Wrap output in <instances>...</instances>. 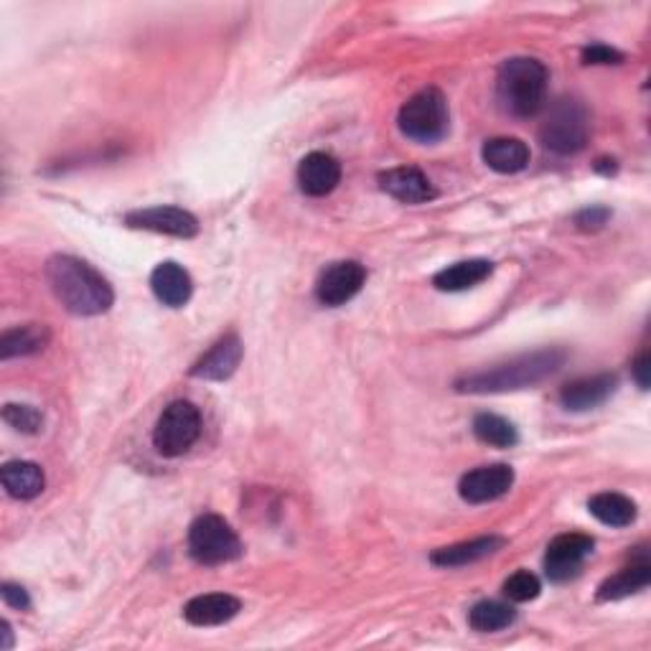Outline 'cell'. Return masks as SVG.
<instances>
[{
	"label": "cell",
	"mask_w": 651,
	"mask_h": 651,
	"mask_svg": "<svg viewBox=\"0 0 651 651\" xmlns=\"http://www.w3.org/2000/svg\"><path fill=\"white\" fill-rule=\"evenodd\" d=\"M201 435V412L199 407L189 400L170 402L153 428V445L166 459L184 455L189 448L199 441Z\"/></svg>",
	"instance_id": "obj_7"
},
{
	"label": "cell",
	"mask_w": 651,
	"mask_h": 651,
	"mask_svg": "<svg viewBox=\"0 0 651 651\" xmlns=\"http://www.w3.org/2000/svg\"><path fill=\"white\" fill-rule=\"evenodd\" d=\"M651 583V565L647 558L637 560V563L626 565L624 570H618L616 575H610L608 581L600 583L598 588V600H621L629 598L633 593L644 591Z\"/></svg>",
	"instance_id": "obj_22"
},
{
	"label": "cell",
	"mask_w": 651,
	"mask_h": 651,
	"mask_svg": "<svg viewBox=\"0 0 651 651\" xmlns=\"http://www.w3.org/2000/svg\"><path fill=\"white\" fill-rule=\"evenodd\" d=\"M482 156L496 174H519L529 163V148L519 137H492L486 141Z\"/></svg>",
	"instance_id": "obj_21"
},
{
	"label": "cell",
	"mask_w": 651,
	"mask_h": 651,
	"mask_svg": "<svg viewBox=\"0 0 651 651\" xmlns=\"http://www.w3.org/2000/svg\"><path fill=\"white\" fill-rule=\"evenodd\" d=\"M608 217H610V211L606 207H588V209L577 211V214H575V224L581 227V230H585V232L600 230V227H604L608 222Z\"/></svg>",
	"instance_id": "obj_29"
},
{
	"label": "cell",
	"mask_w": 651,
	"mask_h": 651,
	"mask_svg": "<svg viewBox=\"0 0 651 651\" xmlns=\"http://www.w3.org/2000/svg\"><path fill=\"white\" fill-rule=\"evenodd\" d=\"M46 280L59 304L75 316H100L110 311L115 293L112 285L85 260L54 255L46 263Z\"/></svg>",
	"instance_id": "obj_1"
},
{
	"label": "cell",
	"mask_w": 651,
	"mask_h": 651,
	"mask_svg": "<svg viewBox=\"0 0 651 651\" xmlns=\"http://www.w3.org/2000/svg\"><path fill=\"white\" fill-rule=\"evenodd\" d=\"M517 621V610L501 600H482L468 610V626L478 633H494L509 629Z\"/></svg>",
	"instance_id": "obj_25"
},
{
	"label": "cell",
	"mask_w": 651,
	"mask_h": 651,
	"mask_svg": "<svg viewBox=\"0 0 651 651\" xmlns=\"http://www.w3.org/2000/svg\"><path fill=\"white\" fill-rule=\"evenodd\" d=\"M591 133V120L588 110L583 108L577 100H558L552 104L548 118H544L540 128V141L548 151L558 153V156H570L585 148Z\"/></svg>",
	"instance_id": "obj_5"
},
{
	"label": "cell",
	"mask_w": 651,
	"mask_h": 651,
	"mask_svg": "<svg viewBox=\"0 0 651 651\" xmlns=\"http://www.w3.org/2000/svg\"><path fill=\"white\" fill-rule=\"evenodd\" d=\"M48 341H52V331L44 323H26L8 329L0 336V360H15V356H31L44 352Z\"/></svg>",
	"instance_id": "obj_20"
},
{
	"label": "cell",
	"mask_w": 651,
	"mask_h": 651,
	"mask_svg": "<svg viewBox=\"0 0 651 651\" xmlns=\"http://www.w3.org/2000/svg\"><path fill=\"white\" fill-rule=\"evenodd\" d=\"M125 224L133 230H148L178 240H191L199 234V219L181 207L135 209L125 217Z\"/></svg>",
	"instance_id": "obj_9"
},
{
	"label": "cell",
	"mask_w": 651,
	"mask_h": 651,
	"mask_svg": "<svg viewBox=\"0 0 651 651\" xmlns=\"http://www.w3.org/2000/svg\"><path fill=\"white\" fill-rule=\"evenodd\" d=\"M649 354L644 352L639 356L637 362H633V377H637V382H639V387L641 389H649Z\"/></svg>",
	"instance_id": "obj_32"
},
{
	"label": "cell",
	"mask_w": 651,
	"mask_h": 651,
	"mask_svg": "<svg viewBox=\"0 0 651 651\" xmlns=\"http://www.w3.org/2000/svg\"><path fill=\"white\" fill-rule=\"evenodd\" d=\"M548 67L527 56H515L499 67L496 95L501 108L515 118H534L548 102Z\"/></svg>",
	"instance_id": "obj_3"
},
{
	"label": "cell",
	"mask_w": 651,
	"mask_h": 651,
	"mask_svg": "<svg viewBox=\"0 0 651 651\" xmlns=\"http://www.w3.org/2000/svg\"><path fill=\"white\" fill-rule=\"evenodd\" d=\"M583 62L585 64H621L624 54L606 44H593L588 48H583Z\"/></svg>",
	"instance_id": "obj_30"
},
{
	"label": "cell",
	"mask_w": 651,
	"mask_h": 651,
	"mask_svg": "<svg viewBox=\"0 0 651 651\" xmlns=\"http://www.w3.org/2000/svg\"><path fill=\"white\" fill-rule=\"evenodd\" d=\"M379 186L382 191H387L389 197L402 203H426L438 197L430 178L415 166L385 170V174H379Z\"/></svg>",
	"instance_id": "obj_13"
},
{
	"label": "cell",
	"mask_w": 651,
	"mask_h": 651,
	"mask_svg": "<svg viewBox=\"0 0 651 651\" xmlns=\"http://www.w3.org/2000/svg\"><path fill=\"white\" fill-rule=\"evenodd\" d=\"M588 511L606 527L621 529L637 522V504L618 492H600L591 496Z\"/></svg>",
	"instance_id": "obj_23"
},
{
	"label": "cell",
	"mask_w": 651,
	"mask_h": 651,
	"mask_svg": "<svg viewBox=\"0 0 651 651\" xmlns=\"http://www.w3.org/2000/svg\"><path fill=\"white\" fill-rule=\"evenodd\" d=\"M3 420L13 430H19L23 435H36L41 426H44V415L31 405H5L3 407Z\"/></svg>",
	"instance_id": "obj_28"
},
{
	"label": "cell",
	"mask_w": 651,
	"mask_h": 651,
	"mask_svg": "<svg viewBox=\"0 0 651 651\" xmlns=\"http://www.w3.org/2000/svg\"><path fill=\"white\" fill-rule=\"evenodd\" d=\"M151 288L163 306L181 308L189 304L194 293V280L178 263H161L156 271L151 273Z\"/></svg>",
	"instance_id": "obj_18"
},
{
	"label": "cell",
	"mask_w": 651,
	"mask_h": 651,
	"mask_svg": "<svg viewBox=\"0 0 651 651\" xmlns=\"http://www.w3.org/2000/svg\"><path fill=\"white\" fill-rule=\"evenodd\" d=\"M494 265L488 260H466V263H455L451 267H445L433 278V285L443 293H459V290H468L474 285L484 283L488 275H492Z\"/></svg>",
	"instance_id": "obj_24"
},
{
	"label": "cell",
	"mask_w": 651,
	"mask_h": 651,
	"mask_svg": "<svg viewBox=\"0 0 651 651\" xmlns=\"http://www.w3.org/2000/svg\"><path fill=\"white\" fill-rule=\"evenodd\" d=\"M240 610H242L240 598L230 596V593H207V596L191 598L189 604L184 606V618L191 626L207 629V626L230 624Z\"/></svg>",
	"instance_id": "obj_16"
},
{
	"label": "cell",
	"mask_w": 651,
	"mask_h": 651,
	"mask_svg": "<svg viewBox=\"0 0 651 651\" xmlns=\"http://www.w3.org/2000/svg\"><path fill=\"white\" fill-rule=\"evenodd\" d=\"M507 540L499 534H488V537H476V540L468 542H459L451 544V548H441L430 555V563L438 567H463V565H474L478 560L492 558L499 552Z\"/></svg>",
	"instance_id": "obj_17"
},
{
	"label": "cell",
	"mask_w": 651,
	"mask_h": 651,
	"mask_svg": "<svg viewBox=\"0 0 651 651\" xmlns=\"http://www.w3.org/2000/svg\"><path fill=\"white\" fill-rule=\"evenodd\" d=\"M515 486V468L507 463L478 466L461 478L459 494L466 504H488L501 499Z\"/></svg>",
	"instance_id": "obj_11"
},
{
	"label": "cell",
	"mask_w": 651,
	"mask_h": 651,
	"mask_svg": "<svg viewBox=\"0 0 651 651\" xmlns=\"http://www.w3.org/2000/svg\"><path fill=\"white\" fill-rule=\"evenodd\" d=\"M397 125H400L402 135L415 143L430 145L443 141L448 125H451L445 95L438 87L420 89L400 108Z\"/></svg>",
	"instance_id": "obj_4"
},
{
	"label": "cell",
	"mask_w": 651,
	"mask_h": 651,
	"mask_svg": "<svg viewBox=\"0 0 651 651\" xmlns=\"http://www.w3.org/2000/svg\"><path fill=\"white\" fill-rule=\"evenodd\" d=\"M540 591H542L540 577L529 573V570H519V573L507 577V583H504V596H507L511 604H527V600H534L540 596Z\"/></svg>",
	"instance_id": "obj_27"
},
{
	"label": "cell",
	"mask_w": 651,
	"mask_h": 651,
	"mask_svg": "<svg viewBox=\"0 0 651 651\" xmlns=\"http://www.w3.org/2000/svg\"><path fill=\"white\" fill-rule=\"evenodd\" d=\"M364 265L356 260H341V263H333L321 273L319 283H316V298L323 306L339 308L349 304L364 288Z\"/></svg>",
	"instance_id": "obj_10"
},
{
	"label": "cell",
	"mask_w": 651,
	"mask_h": 651,
	"mask_svg": "<svg viewBox=\"0 0 651 651\" xmlns=\"http://www.w3.org/2000/svg\"><path fill=\"white\" fill-rule=\"evenodd\" d=\"M3 637H5V641H3V649L8 651L13 647V633H11V624L8 621H3Z\"/></svg>",
	"instance_id": "obj_33"
},
{
	"label": "cell",
	"mask_w": 651,
	"mask_h": 651,
	"mask_svg": "<svg viewBox=\"0 0 651 651\" xmlns=\"http://www.w3.org/2000/svg\"><path fill=\"white\" fill-rule=\"evenodd\" d=\"M567 354L563 349H540V352L522 354L517 360L496 364L492 369L466 374L455 379V389L466 395H499L515 393V389H527L544 382L552 374L560 372L565 364Z\"/></svg>",
	"instance_id": "obj_2"
},
{
	"label": "cell",
	"mask_w": 651,
	"mask_h": 651,
	"mask_svg": "<svg viewBox=\"0 0 651 651\" xmlns=\"http://www.w3.org/2000/svg\"><path fill=\"white\" fill-rule=\"evenodd\" d=\"M618 377L616 374H596V377H583L575 382H567V385L560 389V402H563L565 410L573 412H585L593 410V407L604 405L610 395L616 393Z\"/></svg>",
	"instance_id": "obj_14"
},
{
	"label": "cell",
	"mask_w": 651,
	"mask_h": 651,
	"mask_svg": "<svg viewBox=\"0 0 651 651\" xmlns=\"http://www.w3.org/2000/svg\"><path fill=\"white\" fill-rule=\"evenodd\" d=\"M593 537L581 532L558 534L544 552V573L552 583H565L581 573L585 560L593 555Z\"/></svg>",
	"instance_id": "obj_8"
},
{
	"label": "cell",
	"mask_w": 651,
	"mask_h": 651,
	"mask_svg": "<svg viewBox=\"0 0 651 651\" xmlns=\"http://www.w3.org/2000/svg\"><path fill=\"white\" fill-rule=\"evenodd\" d=\"M189 552L199 565H224L242 555V542L224 517L203 515L189 529Z\"/></svg>",
	"instance_id": "obj_6"
},
{
	"label": "cell",
	"mask_w": 651,
	"mask_h": 651,
	"mask_svg": "<svg viewBox=\"0 0 651 651\" xmlns=\"http://www.w3.org/2000/svg\"><path fill=\"white\" fill-rule=\"evenodd\" d=\"M0 482H3L8 496L21 501L36 499L46 486L44 471H41L38 463L31 461H8L5 466L0 468Z\"/></svg>",
	"instance_id": "obj_19"
},
{
	"label": "cell",
	"mask_w": 651,
	"mask_h": 651,
	"mask_svg": "<svg viewBox=\"0 0 651 651\" xmlns=\"http://www.w3.org/2000/svg\"><path fill=\"white\" fill-rule=\"evenodd\" d=\"M474 435L494 448H515L519 443L517 428L507 418L494 412H478L474 418Z\"/></svg>",
	"instance_id": "obj_26"
},
{
	"label": "cell",
	"mask_w": 651,
	"mask_h": 651,
	"mask_svg": "<svg viewBox=\"0 0 651 651\" xmlns=\"http://www.w3.org/2000/svg\"><path fill=\"white\" fill-rule=\"evenodd\" d=\"M0 596H3V604L11 606L15 610H29L31 608V598L23 585H15V583H3V588H0Z\"/></svg>",
	"instance_id": "obj_31"
},
{
	"label": "cell",
	"mask_w": 651,
	"mask_h": 651,
	"mask_svg": "<svg viewBox=\"0 0 651 651\" xmlns=\"http://www.w3.org/2000/svg\"><path fill=\"white\" fill-rule=\"evenodd\" d=\"M244 346L238 333H227L209 349L201 360L191 366V377L209 379V382H224L230 379L242 362Z\"/></svg>",
	"instance_id": "obj_12"
},
{
	"label": "cell",
	"mask_w": 651,
	"mask_h": 651,
	"mask_svg": "<svg viewBox=\"0 0 651 651\" xmlns=\"http://www.w3.org/2000/svg\"><path fill=\"white\" fill-rule=\"evenodd\" d=\"M341 181V163L329 153H308L298 166V186L308 197H325Z\"/></svg>",
	"instance_id": "obj_15"
}]
</instances>
